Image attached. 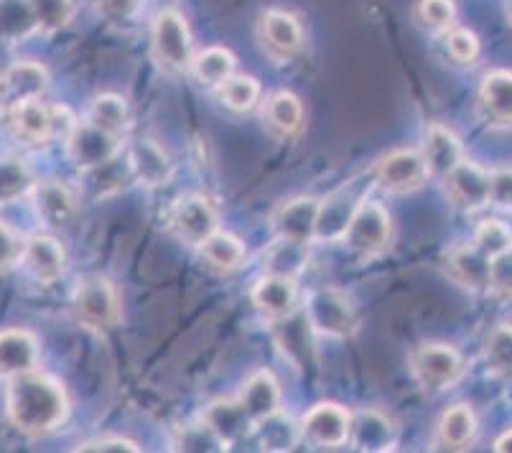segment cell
<instances>
[{"label":"cell","instance_id":"33","mask_svg":"<svg viewBox=\"0 0 512 453\" xmlns=\"http://www.w3.org/2000/svg\"><path fill=\"white\" fill-rule=\"evenodd\" d=\"M82 176H85L87 189H90L95 196L115 194V191L125 189L130 179H136V176H133V171H130L128 158H125V161H120L118 156H113L110 161L100 163V166H95V168H85V171H82Z\"/></svg>","mask_w":512,"mask_h":453},{"label":"cell","instance_id":"35","mask_svg":"<svg viewBox=\"0 0 512 453\" xmlns=\"http://www.w3.org/2000/svg\"><path fill=\"white\" fill-rule=\"evenodd\" d=\"M128 118V105L118 95H97L92 100L90 112H87V123L113 135H123V130L128 128Z\"/></svg>","mask_w":512,"mask_h":453},{"label":"cell","instance_id":"44","mask_svg":"<svg viewBox=\"0 0 512 453\" xmlns=\"http://www.w3.org/2000/svg\"><path fill=\"white\" fill-rule=\"evenodd\" d=\"M176 451H225L222 441L207 426H189L174 441Z\"/></svg>","mask_w":512,"mask_h":453},{"label":"cell","instance_id":"21","mask_svg":"<svg viewBox=\"0 0 512 453\" xmlns=\"http://www.w3.org/2000/svg\"><path fill=\"white\" fill-rule=\"evenodd\" d=\"M39 362V342L23 329H8L0 334V375L16 377L36 370Z\"/></svg>","mask_w":512,"mask_h":453},{"label":"cell","instance_id":"2","mask_svg":"<svg viewBox=\"0 0 512 453\" xmlns=\"http://www.w3.org/2000/svg\"><path fill=\"white\" fill-rule=\"evenodd\" d=\"M13 130L26 143H51V140H67L77 128V118L67 107L46 105L41 100L23 102L11 112Z\"/></svg>","mask_w":512,"mask_h":453},{"label":"cell","instance_id":"16","mask_svg":"<svg viewBox=\"0 0 512 453\" xmlns=\"http://www.w3.org/2000/svg\"><path fill=\"white\" fill-rule=\"evenodd\" d=\"M204 426L220 438L222 446L230 448L232 443L248 438L255 431V423L240 400H217L204 410Z\"/></svg>","mask_w":512,"mask_h":453},{"label":"cell","instance_id":"12","mask_svg":"<svg viewBox=\"0 0 512 453\" xmlns=\"http://www.w3.org/2000/svg\"><path fill=\"white\" fill-rule=\"evenodd\" d=\"M64 143H67L69 158H72V163L79 171L100 166V163L118 156L120 151V135L107 133V130L87 123V120L85 123H77V128L72 130V135Z\"/></svg>","mask_w":512,"mask_h":453},{"label":"cell","instance_id":"15","mask_svg":"<svg viewBox=\"0 0 512 453\" xmlns=\"http://www.w3.org/2000/svg\"><path fill=\"white\" fill-rule=\"evenodd\" d=\"M319 204L321 199L314 196H301L293 202L278 207L273 214V232L278 240L299 242V245H309L316 240V219H319Z\"/></svg>","mask_w":512,"mask_h":453},{"label":"cell","instance_id":"40","mask_svg":"<svg viewBox=\"0 0 512 453\" xmlns=\"http://www.w3.org/2000/svg\"><path fill=\"white\" fill-rule=\"evenodd\" d=\"M36 26L44 34H57L69 26L74 16V0H29Z\"/></svg>","mask_w":512,"mask_h":453},{"label":"cell","instance_id":"48","mask_svg":"<svg viewBox=\"0 0 512 453\" xmlns=\"http://www.w3.org/2000/svg\"><path fill=\"white\" fill-rule=\"evenodd\" d=\"M21 252H23V242L18 240L16 232H13L8 224L0 222V273L11 270L13 265L21 260Z\"/></svg>","mask_w":512,"mask_h":453},{"label":"cell","instance_id":"10","mask_svg":"<svg viewBox=\"0 0 512 453\" xmlns=\"http://www.w3.org/2000/svg\"><path fill=\"white\" fill-rule=\"evenodd\" d=\"M49 87V72L36 62H18L0 74V112L11 115L23 102L41 100Z\"/></svg>","mask_w":512,"mask_h":453},{"label":"cell","instance_id":"45","mask_svg":"<svg viewBox=\"0 0 512 453\" xmlns=\"http://www.w3.org/2000/svg\"><path fill=\"white\" fill-rule=\"evenodd\" d=\"M446 49H449L454 62L472 64L479 56V41L467 28H454V31L446 34Z\"/></svg>","mask_w":512,"mask_h":453},{"label":"cell","instance_id":"51","mask_svg":"<svg viewBox=\"0 0 512 453\" xmlns=\"http://www.w3.org/2000/svg\"><path fill=\"white\" fill-rule=\"evenodd\" d=\"M495 451L497 453H512V431L505 433V436L495 443Z\"/></svg>","mask_w":512,"mask_h":453},{"label":"cell","instance_id":"22","mask_svg":"<svg viewBox=\"0 0 512 453\" xmlns=\"http://www.w3.org/2000/svg\"><path fill=\"white\" fill-rule=\"evenodd\" d=\"M253 303L260 314L268 316L271 321L283 319V316L296 311V283L286 275L268 273L255 283Z\"/></svg>","mask_w":512,"mask_h":453},{"label":"cell","instance_id":"36","mask_svg":"<svg viewBox=\"0 0 512 453\" xmlns=\"http://www.w3.org/2000/svg\"><path fill=\"white\" fill-rule=\"evenodd\" d=\"M487 370L497 377L512 380V326H497L484 344Z\"/></svg>","mask_w":512,"mask_h":453},{"label":"cell","instance_id":"17","mask_svg":"<svg viewBox=\"0 0 512 453\" xmlns=\"http://www.w3.org/2000/svg\"><path fill=\"white\" fill-rule=\"evenodd\" d=\"M130 171L141 184L146 186H164L171 179V158L164 148L151 138H138L128 148Z\"/></svg>","mask_w":512,"mask_h":453},{"label":"cell","instance_id":"3","mask_svg":"<svg viewBox=\"0 0 512 453\" xmlns=\"http://www.w3.org/2000/svg\"><path fill=\"white\" fill-rule=\"evenodd\" d=\"M153 56L171 74L189 72L192 67V34L176 11L158 13L156 23H153Z\"/></svg>","mask_w":512,"mask_h":453},{"label":"cell","instance_id":"1","mask_svg":"<svg viewBox=\"0 0 512 453\" xmlns=\"http://www.w3.org/2000/svg\"><path fill=\"white\" fill-rule=\"evenodd\" d=\"M6 408L13 426L29 436H46L57 431L69 413L64 387L36 370L11 377Z\"/></svg>","mask_w":512,"mask_h":453},{"label":"cell","instance_id":"42","mask_svg":"<svg viewBox=\"0 0 512 453\" xmlns=\"http://www.w3.org/2000/svg\"><path fill=\"white\" fill-rule=\"evenodd\" d=\"M474 245H477L487 258H497V255H502V252H507L512 247L510 227L497 222V219H487V222H482L477 227Z\"/></svg>","mask_w":512,"mask_h":453},{"label":"cell","instance_id":"41","mask_svg":"<svg viewBox=\"0 0 512 453\" xmlns=\"http://www.w3.org/2000/svg\"><path fill=\"white\" fill-rule=\"evenodd\" d=\"M217 90H220L222 102L235 112L253 110L260 100V84L253 77H230Z\"/></svg>","mask_w":512,"mask_h":453},{"label":"cell","instance_id":"18","mask_svg":"<svg viewBox=\"0 0 512 453\" xmlns=\"http://www.w3.org/2000/svg\"><path fill=\"white\" fill-rule=\"evenodd\" d=\"M490 265L492 258H487L477 245L456 247L446 258V268H449L451 278L474 293L490 291Z\"/></svg>","mask_w":512,"mask_h":453},{"label":"cell","instance_id":"50","mask_svg":"<svg viewBox=\"0 0 512 453\" xmlns=\"http://www.w3.org/2000/svg\"><path fill=\"white\" fill-rule=\"evenodd\" d=\"M490 204L512 207V168H500V171L492 174Z\"/></svg>","mask_w":512,"mask_h":453},{"label":"cell","instance_id":"20","mask_svg":"<svg viewBox=\"0 0 512 453\" xmlns=\"http://www.w3.org/2000/svg\"><path fill=\"white\" fill-rule=\"evenodd\" d=\"M421 156L428 166V174L439 176V179H444L449 171H454V168L464 161L462 143H459V138H456L449 128H444V125H431V128L426 130Z\"/></svg>","mask_w":512,"mask_h":453},{"label":"cell","instance_id":"8","mask_svg":"<svg viewBox=\"0 0 512 453\" xmlns=\"http://www.w3.org/2000/svg\"><path fill=\"white\" fill-rule=\"evenodd\" d=\"M428 166L423 156L411 148H400V151L388 153L375 168V181L380 189L390 194H411L421 189L428 181Z\"/></svg>","mask_w":512,"mask_h":453},{"label":"cell","instance_id":"49","mask_svg":"<svg viewBox=\"0 0 512 453\" xmlns=\"http://www.w3.org/2000/svg\"><path fill=\"white\" fill-rule=\"evenodd\" d=\"M79 451H90V453H102V451H115V453H136L141 448L136 446L133 441L128 438H113V436H105V438H95V441H87L79 446Z\"/></svg>","mask_w":512,"mask_h":453},{"label":"cell","instance_id":"19","mask_svg":"<svg viewBox=\"0 0 512 453\" xmlns=\"http://www.w3.org/2000/svg\"><path fill=\"white\" fill-rule=\"evenodd\" d=\"M64 247L49 235H34L21 252V263L39 283H54L64 273Z\"/></svg>","mask_w":512,"mask_h":453},{"label":"cell","instance_id":"47","mask_svg":"<svg viewBox=\"0 0 512 453\" xmlns=\"http://www.w3.org/2000/svg\"><path fill=\"white\" fill-rule=\"evenodd\" d=\"M100 16L110 23H128L141 11V0H97Z\"/></svg>","mask_w":512,"mask_h":453},{"label":"cell","instance_id":"9","mask_svg":"<svg viewBox=\"0 0 512 453\" xmlns=\"http://www.w3.org/2000/svg\"><path fill=\"white\" fill-rule=\"evenodd\" d=\"M171 230L181 242L192 247H202L207 237L220 230V214L204 196H184L171 212Z\"/></svg>","mask_w":512,"mask_h":453},{"label":"cell","instance_id":"29","mask_svg":"<svg viewBox=\"0 0 512 453\" xmlns=\"http://www.w3.org/2000/svg\"><path fill=\"white\" fill-rule=\"evenodd\" d=\"M36 26L29 0H0V44H18L26 41Z\"/></svg>","mask_w":512,"mask_h":453},{"label":"cell","instance_id":"30","mask_svg":"<svg viewBox=\"0 0 512 453\" xmlns=\"http://www.w3.org/2000/svg\"><path fill=\"white\" fill-rule=\"evenodd\" d=\"M202 258L217 273H232L245 260V245L230 232H214L202 242Z\"/></svg>","mask_w":512,"mask_h":453},{"label":"cell","instance_id":"27","mask_svg":"<svg viewBox=\"0 0 512 453\" xmlns=\"http://www.w3.org/2000/svg\"><path fill=\"white\" fill-rule=\"evenodd\" d=\"M357 207H360V202L344 191H337L329 199H324L319 204V219H316V240H342Z\"/></svg>","mask_w":512,"mask_h":453},{"label":"cell","instance_id":"25","mask_svg":"<svg viewBox=\"0 0 512 453\" xmlns=\"http://www.w3.org/2000/svg\"><path fill=\"white\" fill-rule=\"evenodd\" d=\"M34 207L36 214L44 219L49 227H64L74 219L77 212V199L72 191L59 181H41L34 186Z\"/></svg>","mask_w":512,"mask_h":453},{"label":"cell","instance_id":"4","mask_svg":"<svg viewBox=\"0 0 512 453\" xmlns=\"http://www.w3.org/2000/svg\"><path fill=\"white\" fill-rule=\"evenodd\" d=\"M72 308L79 324L97 334H107L120 321L118 293H115L113 283L102 278L85 280L74 293Z\"/></svg>","mask_w":512,"mask_h":453},{"label":"cell","instance_id":"38","mask_svg":"<svg viewBox=\"0 0 512 453\" xmlns=\"http://www.w3.org/2000/svg\"><path fill=\"white\" fill-rule=\"evenodd\" d=\"M255 431L260 433V443H263V448H268V451H288L301 436L299 428L293 426L291 418H283L281 410L273 413L271 418L260 420L258 426H255Z\"/></svg>","mask_w":512,"mask_h":453},{"label":"cell","instance_id":"23","mask_svg":"<svg viewBox=\"0 0 512 453\" xmlns=\"http://www.w3.org/2000/svg\"><path fill=\"white\" fill-rule=\"evenodd\" d=\"M349 443L360 451H388L395 443V426L388 415L360 410L349 420Z\"/></svg>","mask_w":512,"mask_h":453},{"label":"cell","instance_id":"6","mask_svg":"<svg viewBox=\"0 0 512 453\" xmlns=\"http://www.w3.org/2000/svg\"><path fill=\"white\" fill-rule=\"evenodd\" d=\"M411 370L416 375L418 385L431 392L446 390L456 385L464 372V362L454 347L449 344H421L411 357Z\"/></svg>","mask_w":512,"mask_h":453},{"label":"cell","instance_id":"34","mask_svg":"<svg viewBox=\"0 0 512 453\" xmlns=\"http://www.w3.org/2000/svg\"><path fill=\"white\" fill-rule=\"evenodd\" d=\"M477 433V418L469 405H454L444 413L439 423V438L449 451H464Z\"/></svg>","mask_w":512,"mask_h":453},{"label":"cell","instance_id":"28","mask_svg":"<svg viewBox=\"0 0 512 453\" xmlns=\"http://www.w3.org/2000/svg\"><path fill=\"white\" fill-rule=\"evenodd\" d=\"M479 102L484 107V115L492 123L510 125L512 123V72L497 69L484 77L482 90H479Z\"/></svg>","mask_w":512,"mask_h":453},{"label":"cell","instance_id":"26","mask_svg":"<svg viewBox=\"0 0 512 453\" xmlns=\"http://www.w3.org/2000/svg\"><path fill=\"white\" fill-rule=\"evenodd\" d=\"M311 324L304 316H283V319L276 321V339L281 344L283 354L291 359V364L296 367H309V364L316 362L314 347H311Z\"/></svg>","mask_w":512,"mask_h":453},{"label":"cell","instance_id":"14","mask_svg":"<svg viewBox=\"0 0 512 453\" xmlns=\"http://www.w3.org/2000/svg\"><path fill=\"white\" fill-rule=\"evenodd\" d=\"M260 41L265 54L276 62H291L304 46V31L296 16L286 11H268L260 18Z\"/></svg>","mask_w":512,"mask_h":453},{"label":"cell","instance_id":"11","mask_svg":"<svg viewBox=\"0 0 512 453\" xmlns=\"http://www.w3.org/2000/svg\"><path fill=\"white\" fill-rule=\"evenodd\" d=\"M444 184L451 202L464 212H477V209L490 204L492 174L477 163L462 161L454 171L444 176Z\"/></svg>","mask_w":512,"mask_h":453},{"label":"cell","instance_id":"5","mask_svg":"<svg viewBox=\"0 0 512 453\" xmlns=\"http://www.w3.org/2000/svg\"><path fill=\"white\" fill-rule=\"evenodd\" d=\"M306 319L321 336L344 339L357 329V314L349 298L337 288H319L306 301Z\"/></svg>","mask_w":512,"mask_h":453},{"label":"cell","instance_id":"43","mask_svg":"<svg viewBox=\"0 0 512 453\" xmlns=\"http://www.w3.org/2000/svg\"><path fill=\"white\" fill-rule=\"evenodd\" d=\"M454 3L451 0H421L416 6V18L428 31H446L454 23Z\"/></svg>","mask_w":512,"mask_h":453},{"label":"cell","instance_id":"32","mask_svg":"<svg viewBox=\"0 0 512 453\" xmlns=\"http://www.w3.org/2000/svg\"><path fill=\"white\" fill-rule=\"evenodd\" d=\"M263 118L276 133L293 135L304 123V107H301V100L293 92H276L265 102Z\"/></svg>","mask_w":512,"mask_h":453},{"label":"cell","instance_id":"46","mask_svg":"<svg viewBox=\"0 0 512 453\" xmlns=\"http://www.w3.org/2000/svg\"><path fill=\"white\" fill-rule=\"evenodd\" d=\"M490 291L500 298H512V247L497 258H492L490 265Z\"/></svg>","mask_w":512,"mask_h":453},{"label":"cell","instance_id":"24","mask_svg":"<svg viewBox=\"0 0 512 453\" xmlns=\"http://www.w3.org/2000/svg\"><path fill=\"white\" fill-rule=\"evenodd\" d=\"M240 405L245 408V413L253 418V423L258 426L260 420L271 418L273 413L281 410V387L278 380L268 370H260L245 382L240 392Z\"/></svg>","mask_w":512,"mask_h":453},{"label":"cell","instance_id":"39","mask_svg":"<svg viewBox=\"0 0 512 453\" xmlns=\"http://www.w3.org/2000/svg\"><path fill=\"white\" fill-rule=\"evenodd\" d=\"M34 189L31 171L16 158H0V204L16 202L18 196Z\"/></svg>","mask_w":512,"mask_h":453},{"label":"cell","instance_id":"13","mask_svg":"<svg viewBox=\"0 0 512 453\" xmlns=\"http://www.w3.org/2000/svg\"><path fill=\"white\" fill-rule=\"evenodd\" d=\"M349 420L352 415L342 405L319 403L304 415L299 433L314 446L339 448L349 441Z\"/></svg>","mask_w":512,"mask_h":453},{"label":"cell","instance_id":"7","mask_svg":"<svg viewBox=\"0 0 512 453\" xmlns=\"http://www.w3.org/2000/svg\"><path fill=\"white\" fill-rule=\"evenodd\" d=\"M342 240L360 255H380L390 242V214L377 202H360Z\"/></svg>","mask_w":512,"mask_h":453},{"label":"cell","instance_id":"37","mask_svg":"<svg viewBox=\"0 0 512 453\" xmlns=\"http://www.w3.org/2000/svg\"><path fill=\"white\" fill-rule=\"evenodd\" d=\"M309 245H299V242H288L278 240L276 245L268 252V273L273 275H286V278H296V275L304 270L306 260H309V252H306Z\"/></svg>","mask_w":512,"mask_h":453},{"label":"cell","instance_id":"31","mask_svg":"<svg viewBox=\"0 0 512 453\" xmlns=\"http://www.w3.org/2000/svg\"><path fill=\"white\" fill-rule=\"evenodd\" d=\"M232 69H235V54L230 49H222V46H212V49H204L194 56L189 72L204 87H220L225 79L232 77Z\"/></svg>","mask_w":512,"mask_h":453}]
</instances>
